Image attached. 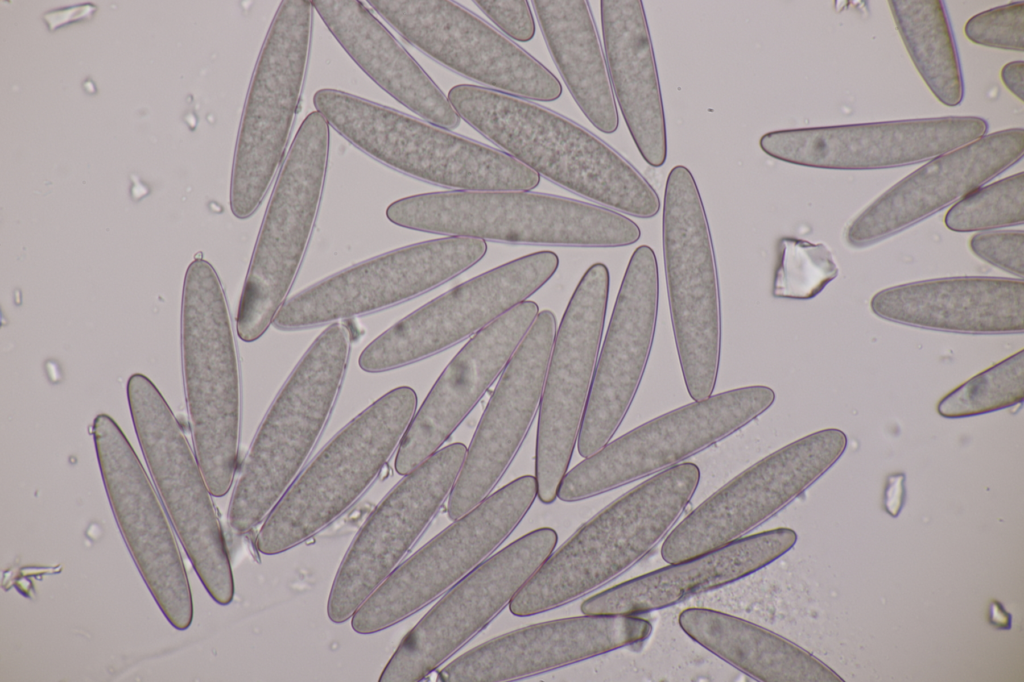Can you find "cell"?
<instances>
[{
  "label": "cell",
  "instance_id": "obj_23",
  "mask_svg": "<svg viewBox=\"0 0 1024 682\" xmlns=\"http://www.w3.org/2000/svg\"><path fill=\"white\" fill-rule=\"evenodd\" d=\"M658 302L656 255L641 245L627 265L596 362L577 439L582 457L610 441L635 397L653 344Z\"/></svg>",
  "mask_w": 1024,
  "mask_h": 682
},
{
  "label": "cell",
  "instance_id": "obj_34",
  "mask_svg": "<svg viewBox=\"0 0 1024 682\" xmlns=\"http://www.w3.org/2000/svg\"><path fill=\"white\" fill-rule=\"evenodd\" d=\"M905 47L922 79L944 105H959L964 81L945 4L940 0L888 2Z\"/></svg>",
  "mask_w": 1024,
  "mask_h": 682
},
{
  "label": "cell",
  "instance_id": "obj_11",
  "mask_svg": "<svg viewBox=\"0 0 1024 682\" xmlns=\"http://www.w3.org/2000/svg\"><path fill=\"white\" fill-rule=\"evenodd\" d=\"M127 398L146 464L176 535L210 597L228 605L235 593L229 553L195 453L147 376L129 377Z\"/></svg>",
  "mask_w": 1024,
  "mask_h": 682
},
{
  "label": "cell",
  "instance_id": "obj_8",
  "mask_svg": "<svg viewBox=\"0 0 1024 682\" xmlns=\"http://www.w3.org/2000/svg\"><path fill=\"white\" fill-rule=\"evenodd\" d=\"M330 126L318 112L298 128L276 177L240 296L236 331L259 339L285 303L306 254L323 195Z\"/></svg>",
  "mask_w": 1024,
  "mask_h": 682
},
{
  "label": "cell",
  "instance_id": "obj_26",
  "mask_svg": "<svg viewBox=\"0 0 1024 682\" xmlns=\"http://www.w3.org/2000/svg\"><path fill=\"white\" fill-rule=\"evenodd\" d=\"M1023 153V128H1010L932 158L858 215L847 228L846 240L862 247L898 233L983 186Z\"/></svg>",
  "mask_w": 1024,
  "mask_h": 682
},
{
  "label": "cell",
  "instance_id": "obj_37",
  "mask_svg": "<svg viewBox=\"0 0 1024 682\" xmlns=\"http://www.w3.org/2000/svg\"><path fill=\"white\" fill-rule=\"evenodd\" d=\"M839 273L830 249L795 237L778 242L772 283L775 298L807 300L818 295Z\"/></svg>",
  "mask_w": 1024,
  "mask_h": 682
},
{
  "label": "cell",
  "instance_id": "obj_7",
  "mask_svg": "<svg viewBox=\"0 0 1024 682\" xmlns=\"http://www.w3.org/2000/svg\"><path fill=\"white\" fill-rule=\"evenodd\" d=\"M417 407L408 386L378 398L342 428L294 480L263 522L256 549L276 555L303 543L345 512L399 446Z\"/></svg>",
  "mask_w": 1024,
  "mask_h": 682
},
{
  "label": "cell",
  "instance_id": "obj_4",
  "mask_svg": "<svg viewBox=\"0 0 1024 682\" xmlns=\"http://www.w3.org/2000/svg\"><path fill=\"white\" fill-rule=\"evenodd\" d=\"M313 105L335 131L381 164L459 191H530L540 175L508 153L337 89Z\"/></svg>",
  "mask_w": 1024,
  "mask_h": 682
},
{
  "label": "cell",
  "instance_id": "obj_3",
  "mask_svg": "<svg viewBox=\"0 0 1024 682\" xmlns=\"http://www.w3.org/2000/svg\"><path fill=\"white\" fill-rule=\"evenodd\" d=\"M350 331L331 323L299 360L265 414L234 487L228 522L245 534L266 519L317 443L340 391Z\"/></svg>",
  "mask_w": 1024,
  "mask_h": 682
},
{
  "label": "cell",
  "instance_id": "obj_21",
  "mask_svg": "<svg viewBox=\"0 0 1024 682\" xmlns=\"http://www.w3.org/2000/svg\"><path fill=\"white\" fill-rule=\"evenodd\" d=\"M466 453L459 442L436 451L371 512L337 570L327 602L330 621L351 619L395 569L450 493Z\"/></svg>",
  "mask_w": 1024,
  "mask_h": 682
},
{
  "label": "cell",
  "instance_id": "obj_32",
  "mask_svg": "<svg viewBox=\"0 0 1024 682\" xmlns=\"http://www.w3.org/2000/svg\"><path fill=\"white\" fill-rule=\"evenodd\" d=\"M550 55L576 104L599 131L612 134L619 114L605 53L586 0H533Z\"/></svg>",
  "mask_w": 1024,
  "mask_h": 682
},
{
  "label": "cell",
  "instance_id": "obj_40",
  "mask_svg": "<svg viewBox=\"0 0 1024 682\" xmlns=\"http://www.w3.org/2000/svg\"><path fill=\"white\" fill-rule=\"evenodd\" d=\"M474 4L508 37L528 42L535 35V20L528 1L477 0Z\"/></svg>",
  "mask_w": 1024,
  "mask_h": 682
},
{
  "label": "cell",
  "instance_id": "obj_35",
  "mask_svg": "<svg viewBox=\"0 0 1024 682\" xmlns=\"http://www.w3.org/2000/svg\"><path fill=\"white\" fill-rule=\"evenodd\" d=\"M1024 399V351L1011 355L967 380L937 404L945 418L985 414L1021 403Z\"/></svg>",
  "mask_w": 1024,
  "mask_h": 682
},
{
  "label": "cell",
  "instance_id": "obj_12",
  "mask_svg": "<svg viewBox=\"0 0 1024 682\" xmlns=\"http://www.w3.org/2000/svg\"><path fill=\"white\" fill-rule=\"evenodd\" d=\"M775 397L772 388L751 385L658 416L576 465L563 477L557 496L582 500L682 463L755 420Z\"/></svg>",
  "mask_w": 1024,
  "mask_h": 682
},
{
  "label": "cell",
  "instance_id": "obj_17",
  "mask_svg": "<svg viewBox=\"0 0 1024 682\" xmlns=\"http://www.w3.org/2000/svg\"><path fill=\"white\" fill-rule=\"evenodd\" d=\"M610 275L592 264L575 288L558 330L539 404L535 449L537 496L555 501L585 411L606 317Z\"/></svg>",
  "mask_w": 1024,
  "mask_h": 682
},
{
  "label": "cell",
  "instance_id": "obj_39",
  "mask_svg": "<svg viewBox=\"0 0 1024 682\" xmlns=\"http://www.w3.org/2000/svg\"><path fill=\"white\" fill-rule=\"evenodd\" d=\"M971 250L984 261L1021 279L1024 273V233L1022 230L986 231L973 235Z\"/></svg>",
  "mask_w": 1024,
  "mask_h": 682
},
{
  "label": "cell",
  "instance_id": "obj_13",
  "mask_svg": "<svg viewBox=\"0 0 1024 682\" xmlns=\"http://www.w3.org/2000/svg\"><path fill=\"white\" fill-rule=\"evenodd\" d=\"M537 496L533 476L511 481L394 569L351 617L359 634L415 613L476 568L518 525Z\"/></svg>",
  "mask_w": 1024,
  "mask_h": 682
},
{
  "label": "cell",
  "instance_id": "obj_14",
  "mask_svg": "<svg viewBox=\"0 0 1024 682\" xmlns=\"http://www.w3.org/2000/svg\"><path fill=\"white\" fill-rule=\"evenodd\" d=\"M846 434L835 428L802 437L758 461L690 512L665 538L669 564L741 538L800 496L843 454Z\"/></svg>",
  "mask_w": 1024,
  "mask_h": 682
},
{
  "label": "cell",
  "instance_id": "obj_30",
  "mask_svg": "<svg viewBox=\"0 0 1024 682\" xmlns=\"http://www.w3.org/2000/svg\"><path fill=\"white\" fill-rule=\"evenodd\" d=\"M604 53L615 100L642 158H667L664 106L653 44L641 0L600 1Z\"/></svg>",
  "mask_w": 1024,
  "mask_h": 682
},
{
  "label": "cell",
  "instance_id": "obj_28",
  "mask_svg": "<svg viewBox=\"0 0 1024 682\" xmlns=\"http://www.w3.org/2000/svg\"><path fill=\"white\" fill-rule=\"evenodd\" d=\"M879 317L909 326L968 334L1022 333V279L964 276L884 289L871 300Z\"/></svg>",
  "mask_w": 1024,
  "mask_h": 682
},
{
  "label": "cell",
  "instance_id": "obj_5",
  "mask_svg": "<svg viewBox=\"0 0 1024 682\" xmlns=\"http://www.w3.org/2000/svg\"><path fill=\"white\" fill-rule=\"evenodd\" d=\"M393 224L488 241L565 247H623L640 239L630 218L609 208L529 191L422 193L392 202Z\"/></svg>",
  "mask_w": 1024,
  "mask_h": 682
},
{
  "label": "cell",
  "instance_id": "obj_36",
  "mask_svg": "<svg viewBox=\"0 0 1024 682\" xmlns=\"http://www.w3.org/2000/svg\"><path fill=\"white\" fill-rule=\"evenodd\" d=\"M944 221L948 229L956 232L985 231L1022 224L1023 172L972 191L948 210Z\"/></svg>",
  "mask_w": 1024,
  "mask_h": 682
},
{
  "label": "cell",
  "instance_id": "obj_41",
  "mask_svg": "<svg viewBox=\"0 0 1024 682\" xmlns=\"http://www.w3.org/2000/svg\"><path fill=\"white\" fill-rule=\"evenodd\" d=\"M905 477L902 473L893 474L888 477L885 493L884 508L891 516L896 517L903 506L905 499Z\"/></svg>",
  "mask_w": 1024,
  "mask_h": 682
},
{
  "label": "cell",
  "instance_id": "obj_20",
  "mask_svg": "<svg viewBox=\"0 0 1024 682\" xmlns=\"http://www.w3.org/2000/svg\"><path fill=\"white\" fill-rule=\"evenodd\" d=\"M100 472L127 548L168 622L183 631L193 621L186 569L163 504L117 423L99 414L92 424Z\"/></svg>",
  "mask_w": 1024,
  "mask_h": 682
},
{
  "label": "cell",
  "instance_id": "obj_27",
  "mask_svg": "<svg viewBox=\"0 0 1024 682\" xmlns=\"http://www.w3.org/2000/svg\"><path fill=\"white\" fill-rule=\"evenodd\" d=\"M538 313L534 301L516 305L478 331L453 357L398 446V474H409L438 451L505 369Z\"/></svg>",
  "mask_w": 1024,
  "mask_h": 682
},
{
  "label": "cell",
  "instance_id": "obj_6",
  "mask_svg": "<svg viewBox=\"0 0 1024 682\" xmlns=\"http://www.w3.org/2000/svg\"><path fill=\"white\" fill-rule=\"evenodd\" d=\"M181 350L194 453L211 495L222 497L236 472L240 371L225 292L203 258H195L184 277Z\"/></svg>",
  "mask_w": 1024,
  "mask_h": 682
},
{
  "label": "cell",
  "instance_id": "obj_33",
  "mask_svg": "<svg viewBox=\"0 0 1024 682\" xmlns=\"http://www.w3.org/2000/svg\"><path fill=\"white\" fill-rule=\"evenodd\" d=\"M678 624L699 645L759 681H843L806 650L739 617L708 608H687L679 614Z\"/></svg>",
  "mask_w": 1024,
  "mask_h": 682
},
{
  "label": "cell",
  "instance_id": "obj_18",
  "mask_svg": "<svg viewBox=\"0 0 1024 682\" xmlns=\"http://www.w3.org/2000/svg\"><path fill=\"white\" fill-rule=\"evenodd\" d=\"M559 267L553 251L534 252L482 273L402 318L361 352L370 373L400 368L476 334L543 287Z\"/></svg>",
  "mask_w": 1024,
  "mask_h": 682
},
{
  "label": "cell",
  "instance_id": "obj_24",
  "mask_svg": "<svg viewBox=\"0 0 1024 682\" xmlns=\"http://www.w3.org/2000/svg\"><path fill=\"white\" fill-rule=\"evenodd\" d=\"M555 334L553 312L538 313L503 370L449 493L450 519L487 497L519 449L540 404Z\"/></svg>",
  "mask_w": 1024,
  "mask_h": 682
},
{
  "label": "cell",
  "instance_id": "obj_29",
  "mask_svg": "<svg viewBox=\"0 0 1024 682\" xmlns=\"http://www.w3.org/2000/svg\"><path fill=\"white\" fill-rule=\"evenodd\" d=\"M796 541V532L786 527L739 538L600 592L586 599L581 611L586 615H639L663 609L762 569L787 553Z\"/></svg>",
  "mask_w": 1024,
  "mask_h": 682
},
{
  "label": "cell",
  "instance_id": "obj_22",
  "mask_svg": "<svg viewBox=\"0 0 1024 682\" xmlns=\"http://www.w3.org/2000/svg\"><path fill=\"white\" fill-rule=\"evenodd\" d=\"M977 116H948L768 132L759 146L787 163L838 170H870L923 162L986 134Z\"/></svg>",
  "mask_w": 1024,
  "mask_h": 682
},
{
  "label": "cell",
  "instance_id": "obj_38",
  "mask_svg": "<svg viewBox=\"0 0 1024 682\" xmlns=\"http://www.w3.org/2000/svg\"><path fill=\"white\" fill-rule=\"evenodd\" d=\"M965 35L973 43L1004 50H1024V2L998 6L971 17Z\"/></svg>",
  "mask_w": 1024,
  "mask_h": 682
},
{
  "label": "cell",
  "instance_id": "obj_2",
  "mask_svg": "<svg viewBox=\"0 0 1024 682\" xmlns=\"http://www.w3.org/2000/svg\"><path fill=\"white\" fill-rule=\"evenodd\" d=\"M701 473L691 462L660 471L611 503L549 557L509 603L516 616L563 605L642 559L693 497Z\"/></svg>",
  "mask_w": 1024,
  "mask_h": 682
},
{
  "label": "cell",
  "instance_id": "obj_42",
  "mask_svg": "<svg viewBox=\"0 0 1024 682\" xmlns=\"http://www.w3.org/2000/svg\"><path fill=\"white\" fill-rule=\"evenodd\" d=\"M1023 77L1024 63L1021 60L1009 62L1001 70V79L1004 85L1020 101H1023L1024 94Z\"/></svg>",
  "mask_w": 1024,
  "mask_h": 682
},
{
  "label": "cell",
  "instance_id": "obj_9",
  "mask_svg": "<svg viewBox=\"0 0 1024 682\" xmlns=\"http://www.w3.org/2000/svg\"><path fill=\"white\" fill-rule=\"evenodd\" d=\"M313 6L284 0L264 38L239 124L230 182L238 219L255 213L283 163L308 70Z\"/></svg>",
  "mask_w": 1024,
  "mask_h": 682
},
{
  "label": "cell",
  "instance_id": "obj_19",
  "mask_svg": "<svg viewBox=\"0 0 1024 682\" xmlns=\"http://www.w3.org/2000/svg\"><path fill=\"white\" fill-rule=\"evenodd\" d=\"M557 539L552 528L536 529L478 566L404 636L379 681L428 676L510 603L550 557Z\"/></svg>",
  "mask_w": 1024,
  "mask_h": 682
},
{
  "label": "cell",
  "instance_id": "obj_10",
  "mask_svg": "<svg viewBox=\"0 0 1024 682\" xmlns=\"http://www.w3.org/2000/svg\"><path fill=\"white\" fill-rule=\"evenodd\" d=\"M663 255L676 349L693 401L713 394L721 352V304L712 236L691 171L668 174L662 218Z\"/></svg>",
  "mask_w": 1024,
  "mask_h": 682
},
{
  "label": "cell",
  "instance_id": "obj_1",
  "mask_svg": "<svg viewBox=\"0 0 1024 682\" xmlns=\"http://www.w3.org/2000/svg\"><path fill=\"white\" fill-rule=\"evenodd\" d=\"M447 97L471 127L551 182L619 213L658 214L659 196L644 176L571 119L479 85H455Z\"/></svg>",
  "mask_w": 1024,
  "mask_h": 682
},
{
  "label": "cell",
  "instance_id": "obj_31",
  "mask_svg": "<svg viewBox=\"0 0 1024 682\" xmlns=\"http://www.w3.org/2000/svg\"><path fill=\"white\" fill-rule=\"evenodd\" d=\"M330 33L380 88L425 121L447 130L461 118L405 47L359 0H313Z\"/></svg>",
  "mask_w": 1024,
  "mask_h": 682
},
{
  "label": "cell",
  "instance_id": "obj_16",
  "mask_svg": "<svg viewBox=\"0 0 1024 682\" xmlns=\"http://www.w3.org/2000/svg\"><path fill=\"white\" fill-rule=\"evenodd\" d=\"M403 39L447 69L533 101L561 97L558 78L488 22L449 0H368Z\"/></svg>",
  "mask_w": 1024,
  "mask_h": 682
},
{
  "label": "cell",
  "instance_id": "obj_15",
  "mask_svg": "<svg viewBox=\"0 0 1024 682\" xmlns=\"http://www.w3.org/2000/svg\"><path fill=\"white\" fill-rule=\"evenodd\" d=\"M486 253L485 240L463 236H447L383 253L287 299L273 325L280 330H301L392 307L460 275Z\"/></svg>",
  "mask_w": 1024,
  "mask_h": 682
},
{
  "label": "cell",
  "instance_id": "obj_25",
  "mask_svg": "<svg viewBox=\"0 0 1024 682\" xmlns=\"http://www.w3.org/2000/svg\"><path fill=\"white\" fill-rule=\"evenodd\" d=\"M651 623L636 615H586L530 625L477 646L445 666L443 682L531 676L644 642Z\"/></svg>",
  "mask_w": 1024,
  "mask_h": 682
}]
</instances>
